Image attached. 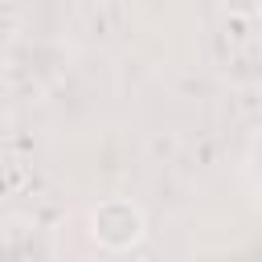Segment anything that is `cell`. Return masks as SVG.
Returning a JSON list of instances; mask_svg holds the SVG:
<instances>
[{
  "mask_svg": "<svg viewBox=\"0 0 262 262\" xmlns=\"http://www.w3.org/2000/svg\"><path fill=\"white\" fill-rule=\"evenodd\" d=\"M143 229H147L143 209L123 196H106L90 209V237L106 250H131L143 237Z\"/></svg>",
  "mask_w": 262,
  "mask_h": 262,
  "instance_id": "obj_1",
  "label": "cell"
},
{
  "mask_svg": "<svg viewBox=\"0 0 262 262\" xmlns=\"http://www.w3.org/2000/svg\"><path fill=\"white\" fill-rule=\"evenodd\" d=\"M221 8H225L229 16H246V20L258 16V0H221Z\"/></svg>",
  "mask_w": 262,
  "mask_h": 262,
  "instance_id": "obj_2",
  "label": "cell"
}]
</instances>
